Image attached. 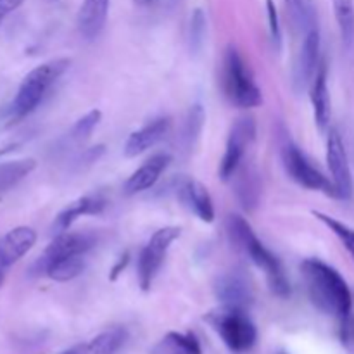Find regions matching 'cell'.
Returning a JSON list of instances; mask_svg holds the SVG:
<instances>
[{
    "label": "cell",
    "instance_id": "25",
    "mask_svg": "<svg viewBox=\"0 0 354 354\" xmlns=\"http://www.w3.org/2000/svg\"><path fill=\"white\" fill-rule=\"evenodd\" d=\"M287 10L290 14L292 23L306 33L313 26H317V7L313 0H286Z\"/></svg>",
    "mask_w": 354,
    "mask_h": 354
},
{
    "label": "cell",
    "instance_id": "30",
    "mask_svg": "<svg viewBox=\"0 0 354 354\" xmlns=\"http://www.w3.org/2000/svg\"><path fill=\"white\" fill-rule=\"evenodd\" d=\"M204 121V111L201 106H194L190 109L189 120H187V130H185V138L189 140V144H192L194 138L199 137L201 128H203Z\"/></svg>",
    "mask_w": 354,
    "mask_h": 354
},
{
    "label": "cell",
    "instance_id": "11",
    "mask_svg": "<svg viewBox=\"0 0 354 354\" xmlns=\"http://www.w3.org/2000/svg\"><path fill=\"white\" fill-rule=\"evenodd\" d=\"M35 242H37V232L31 227H16L0 239V286L9 268H12L33 249Z\"/></svg>",
    "mask_w": 354,
    "mask_h": 354
},
{
    "label": "cell",
    "instance_id": "22",
    "mask_svg": "<svg viewBox=\"0 0 354 354\" xmlns=\"http://www.w3.org/2000/svg\"><path fill=\"white\" fill-rule=\"evenodd\" d=\"M234 178H237V197L239 201H241L242 206H244L245 209L256 207V204H258L259 201L258 173L252 168H244V166L241 165L237 171H235Z\"/></svg>",
    "mask_w": 354,
    "mask_h": 354
},
{
    "label": "cell",
    "instance_id": "33",
    "mask_svg": "<svg viewBox=\"0 0 354 354\" xmlns=\"http://www.w3.org/2000/svg\"><path fill=\"white\" fill-rule=\"evenodd\" d=\"M138 7H152L159 2V0H133Z\"/></svg>",
    "mask_w": 354,
    "mask_h": 354
},
{
    "label": "cell",
    "instance_id": "8",
    "mask_svg": "<svg viewBox=\"0 0 354 354\" xmlns=\"http://www.w3.org/2000/svg\"><path fill=\"white\" fill-rule=\"evenodd\" d=\"M256 138V121L254 118L244 116L239 118L230 128V133H228L227 145H225V154L220 161V178L223 182L234 178L235 171L239 169V166L244 162L245 152L249 151L251 144Z\"/></svg>",
    "mask_w": 354,
    "mask_h": 354
},
{
    "label": "cell",
    "instance_id": "7",
    "mask_svg": "<svg viewBox=\"0 0 354 354\" xmlns=\"http://www.w3.org/2000/svg\"><path fill=\"white\" fill-rule=\"evenodd\" d=\"M182 235V228L180 227H165L154 232L147 244L138 254L137 261V275H138V286L142 290H149L154 283L156 277L161 272V266L165 263L166 256H168L169 248L176 239Z\"/></svg>",
    "mask_w": 354,
    "mask_h": 354
},
{
    "label": "cell",
    "instance_id": "20",
    "mask_svg": "<svg viewBox=\"0 0 354 354\" xmlns=\"http://www.w3.org/2000/svg\"><path fill=\"white\" fill-rule=\"evenodd\" d=\"M128 341V332L123 327H113L100 332L90 341L71 348L73 354H118Z\"/></svg>",
    "mask_w": 354,
    "mask_h": 354
},
{
    "label": "cell",
    "instance_id": "19",
    "mask_svg": "<svg viewBox=\"0 0 354 354\" xmlns=\"http://www.w3.org/2000/svg\"><path fill=\"white\" fill-rule=\"evenodd\" d=\"M111 0H83L80 6L78 17V31L85 40H95L102 33L106 26L107 14H109Z\"/></svg>",
    "mask_w": 354,
    "mask_h": 354
},
{
    "label": "cell",
    "instance_id": "27",
    "mask_svg": "<svg viewBox=\"0 0 354 354\" xmlns=\"http://www.w3.org/2000/svg\"><path fill=\"white\" fill-rule=\"evenodd\" d=\"M100 120H102V113H100L99 109L90 111V113H86L85 116H82L75 124H73L69 137L75 142L88 140L90 135L93 133V130L99 127Z\"/></svg>",
    "mask_w": 354,
    "mask_h": 354
},
{
    "label": "cell",
    "instance_id": "13",
    "mask_svg": "<svg viewBox=\"0 0 354 354\" xmlns=\"http://www.w3.org/2000/svg\"><path fill=\"white\" fill-rule=\"evenodd\" d=\"M214 296L221 306L248 310L252 303V289L244 275L237 272L223 273L214 282Z\"/></svg>",
    "mask_w": 354,
    "mask_h": 354
},
{
    "label": "cell",
    "instance_id": "26",
    "mask_svg": "<svg viewBox=\"0 0 354 354\" xmlns=\"http://www.w3.org/2000/svg\"><path fill=\"white\" fill-rule=\"evenodd\" d=\"M313 216L317 218L320 223H324L325 227H327L328 230H330L332 234H334L335 237L342 242L344 249L349 252V254H351V258L354 261V228L349 227V225L342 223V221H339L337 218L328 216V214L322 213V211H313Z\"/></svg>",
    "mask_w": 354,
    "mask_h": 354
},
{
    "label": "cell",
    "instance_id": "34",
    "mask_svg": "<svg viewBox=\"0 0 354 354\" xmlns=\"http://www.w3.org/2000/svg\"><path fill=\"white\" fill-rule=\"evenodd\" d=\"M61 354H73V353H71V349H68V351H64V353H61Z\"/></svg>",
    "mask_w": 354,
    "mask_h": 354
},
{
    "label": "cell",
    "instance_id": "24",
    "mask_svg": "<svg viewBox=\"0 0 354 354\" xmlns=\"http://www.w3.org/2000/svg\"><path fill=\"white\" fill-rule=\"evenodd\" d=\"M334 14L346 48L354 45V0H332Z\"/></svg>",
    "mask_w": 354,
    "mask_h": 354
},
{
    "label": "cell",
    "instance_id": "5",
    "mask_svg": "<svg viewBox=\"0 0 354 354\" xmlns=\"http://www.w3.org/2000/svg\"><path fill=\"white\" fill-rule=\"evenodd\" d=\"M206 322L234 353L249 351L258 341L256 325L242 308L220 306L206 315Z\"/></svg>",
    "mask_w": 354,
    "mask_h": 354
},
{
    "label": "cell",
    "instance_id": "6",
    "mask_svg": "<svg viewBox=\"0 0 354 354\" xmlns=\"http://www.w3.org/2000/svg\"><path fill=\"white\" fill-rule=\"evenodd\" d=\"M282 165L289 178L299 187L339 199L332 180L327 175H324V171L318 166H315L313 161L304 154L303 149L297 147L294 142L289 140L282 145Z\"/></svg>",
    "mask_w": 354,
    "mask_h": 354
},
{
    "label": "cell",
    "instance_id": "12",
    "mask_svg": "<svg viewBox=\"0 0 354 354\" xmlns=\"http://www.w3.org/2000/svg\"><path fill=\"white\" fill-rule=\"evenodd\" d=\"M97 237L90 232H62V234L54 235L50 244L44 251V254L38 258L33 268L45 265V263L52 261V259L62 258V256L71 254H86L90 249L95 245Z\"/></svg>",
    "mask_w": 354,
    "mask_h": 354
},
{
    "label": "cell",
    "instance_id": "10",
    "mask_svg": "<svg viewBox=\"0 0 354 354\" xmlns=\"http://www.w3.org/2000/svg\"><path fill=\"white\" fill-rule=\"evenodd\" d=\"M320 50H322V37L320 30H318V24L313 26L311 30H308L304 33L303 45L299 48V54H297L296 64H294V75H292V83L294 90L296 92H304L306 88H310L311 82H313L315 75L318 71V66H320Z\"/></svg>",
    "mask_w": 354,
    "mask_h": 354
},
{
    "label": "cell",
    "instance_id": "4",
    "mask_svg": "<svg viewBox=\"0 0 354 354\" xmlns=\"http://www.w3.org/2000/svg\"><path fill=\"white\" fill-rule=\"evenodd\" d=\"M221 86L228 102L241 109H252L263 104L261 88L237 47L228 45L221 66Z\"/></svg>",
    "mask_w": 354,
    "mask_h": 354
},
{
    "label": "cell",
    "instance_id": "17",
    "mask_svg": "<svg viewBox=\"0 0 354 354\" xmlns=\"http://www.w3.org/2000/svg\"><path fill=\"white\" fill-rule=\"evenodd\" d=\"M169 127H171L169 118H156L151 123L142 127L140 130L130 133V137L124 142V156L127 158H137V156L147 152L149 149L158 145L168 135Z\"/></svg>",
    "mask_w": 354,
    "mask_h": 354
},
{
    "label": "cell",
    "instance_id": "16",
    "mask_svg": "<svg viewBox=\"0 0 354 354\" xmlns=\"http://www.w3.org/2000/svg\"><path fill=\"white\" fill-rule=\"evenodd\" d=\"M169 162H171V156L166 154V152H161V154H156L151 159H147L124 182V196H137V194L152 189L158 183V180L161 178L162 173L166 171Z\"/></svg>",
    "mask_w": 354,
    "mask_h": 354
},
{
    "label": "cell",
    "instance_id": "3",
    "mask_svg": "<svg viewBox=\"0 0 354 354\" xmlns=\"http://www.w3.org/2000/svg\"><path fill=\"white\" fill-rule=\"evenodd\" d=\"M69 64H71V59L57 57L31 69L19 83L16 95L7 106V121L17 123L35 113L45 100V97L48 95L52 86L68 71Z\"/></svg>",
    "mask_w": 354,
    "mask_h": 354
},
{
    "label": "cell",
    "instance_id": "29",
    "mask_svg": "<svg viewBox=\"0 0 354 354\" xmlns=\"http://www.w3.org/2000/svg\"><path fill=\"white\" fill-rule=\"evenodd\" d=\"M266 14H268V26L270 37H272L275 50H282V28H280L279 10L273 0H266Z\"/></svg>",
    "mask_w": 354,
    "mask_h": 354
},
{
    "label": "cell",
    "instance_id": "15",
    "mask_svg": "<svg viewBox=\"0 0 354 354\" xmlns=\"http://www.w3.org/2000/svg\"><path fill=\"white\" fill-rule=\"evenodd\" d=\"M310 99L313 106L315 124L322 133L328 130L332 118V100L330 90H328V68L327 62L322 61L313 82L310 85Z\"/></svg>",
    "mask_w": 354,
    "mask_h": 354
},
{
    "label": "cell",
    "instance_id": "18",
    "mask_svg": "<svg viewBox=\"0 0 354 354\" xmlns=\"http://www.w3.org/2000/svg\"><path fill=\"white\" fill-rule=\"evenodd\" d=\"M106 207V201L100 196H83L80 199L73 201L71 204L64 207L61 213L55 216L54 223H52V232L54 235L62 234V232H68L71 228V225L75 223L78 218L82 216H95L100 214Z\"/></svg>",
    "mask_w": 354,
    "mask_h": 354
},
{
    "label": "cell",
    "instance_id": "21",
    "mask_svg": "<svg viewBox=\"0 0 354 354\" xmlns=\"http://www.w3.org/2000/svg\"><path fill=\"white\" fill-rule=\"evenodd\" d=\"M151 354H203V349L192 332H168L151 349Z\"/></svg>",
    "mask_w": 354,
    "mask_h": 354
},
{
    "label": "cell",
    "instance_id": "2",
    "mask_svg": "<svg viewBox=\"0 0 354 354\" xmlns=\"http://www.w3.org/2000/svg\"><path fill=\"white\" fill-rule=\"evenodd\" d=\"M228 235L232 242L258 266L263 270L268 280L270 290L277 297H289L290 296V282L286 275L282 261L263 244L258 239L256 232L249 225L245 218L239 214H230L228 216Z\"/></svg>",
    "mask_w": 354,
    "mask_h": 354
},
{
    "label": "cell",
    "instance_id": "23",
    "mask_svg": "<svg viewBox=\"0 0 354 354\" xmlns=\"http://www.w3.org/2000/svg\"><path fill=\"white\" fill-rule=\"evenodd\" d=\"M35 166H37L35 159H17V161L2 162L0 165V194L16 187L21 180H24L33 171Z\"/></svg>",
    "mask_w": 354,
    "mask_h": 354
},
{
    "label": "cell",
    "instance_id": "9",
    "mask_svg": "<svg viewBox=\"0 0 354 354\" xmlns=\"http://www.w3.org/2000/svg\"><path fill=\"white\" fill-rule=\"evenodd\" d=\"M327 166L330 171V180L337 190L339 199H351L354 183L351 166H349L348 152H346L344 140L337 130L328 131L327 137Z\"/></svg>",
    "mask_w": 354,
    "mask_h": 354
},
{
    "label": "cell",
    "instance_id": "14",
    "mask_svg": "<svg viewBox=\"0 0 354 354\" xmlns=\"http://www.w3.org/2000/svg\"><path fill=\"white\" fill-rule=\"evenodd\" d=\"M176 196L182 201L183 206L192 211L201 221L204 223H213L214 221V204L209 190L201 182L192 178H183L178 183Z\"/></svg>",
    "mask_w": 354,
    "mask_h": 354
},
{
    "label": "cell",
    "instance_id": "32",
    "mask_svg": "<svg viewBox=\"0 0 354 354\" xmlns=\"http://www.w3.org/2000/svg\"><path fill=\"white\" fill-rule=\"evenodd\" d=\"M128 261H130V254H128V252H124L123 256H121L120 259H118V263H116V266H114L113 268V275H111V280H116L118 279V275H120L121 272H123L124 268H127V265H128Z\"/></svg>",
    "mask_w": 354,
    "mask_h": 354
},
{
    "label": "cell",
    "instance_id": "28",
    "mask_svg": "<svg viewBox=\"0 0 354 354\" xmlns=\"http://www.w3.org/2000/svg\"><path fill=\"white\" fill-rule=\"evenodd\" d=\"M206 14L203 9H196L190 17V47L199 50L206 38Z\"/></svg>",
    "mask_w": 354,
    "mask_h": 354
},
{
    "label": "cell",
    "instance_id": "31",
    "mask_svg": "<svg viewBox=\"0 0 354 354\" xmlns=\"http://www.w3.org/2000/svg\"><path fill=\"white\" fill-rule=\"evenodd\" d=\"M23 3V0H0V24L6 21L7 16L14 12Z\"/></svg>",
    "mask_w": 354,
    "mask_h": 354
},
{
    "label": "cell",
    "instance_id": "1",
    "mask_svg": "<svg viewBox=\"0 0 354 354\" xmlns=\"http://www.w3.org/2000/svg\"><path fill=\"white\" fill-rule=\"evenodd\" d=\"M308 294L317 310L339 320H348L353 308V296L344 277L328 263L308 258L301 263Z\"/></svg>",
    "mask_w": 354,
    "mask_h": 354
}]
</instances>
